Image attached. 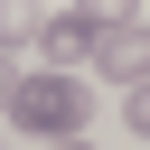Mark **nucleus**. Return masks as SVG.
Segmentation results:
<instances>
[{
  "label": "nucleus",
  "instance_id": "f257e3e1",
  "mask_svg": "<svg viewBox=\"0 0 150 150\" xmlns=\"http://www.w3.org/2000/svg\"><path fill=\"white\" fill-rule=\"evenodd\" d=\"M0 112L19 122V131H38V141H84V122H94V94H84V75H9V94H0Z\"/></svg>",
  "mask_w": 150,
  "mask_h": 150
},
{
  "label": "nucleus",
  "instance_id": "f03ea898",
  "mask_svg": "<svg viewBox=\"0 0 150 150\" xmlns=\"http://www.w3.org/2000/svg\"><path fill=\"white\" fill-rule=\"evenodd\" d=\"M94 28H103V19H94V9H56V19H38V47H47V56H56V75H66V66H84V56H94Z\"/></svg>",
  "mask_w": 150,
  "mask_h": 150
},
{
  "label": "nucleus",
  "instance_id": "7ed1b4c3",
  "mask_svg": "<svg viewBox=\"0 0 150 150\" xmlns=\"http://www.w3.org/2000/svg\"><path fill=\"white\" fill-rule=\"evenodd\" d=\"M84 66H94V75H141V66H150V38H141L131 19H103V28H94V56H84Z\"/></svg>",
  "mask_w": 150,
  "mask_h": 150
},
{
  "label": "nucleus",
  "instance_id": "20e7f679",
  "mask_svg": "<svg viewBox=\"0 0 150 150\" xmlns=\"http://www.w3.org/2000/svg\"><path fill=\"white\" fill-rule=\"evenodd\" d=\"M9 47H19V19H9V9H0V56H9Z\"/></svg>",
  "mask_w": 150,
  "mask_h": 150
},
{
  "label": "nucleus",
  "instance_id": "39448f33",
  "mask_svg": "<svg viewBox=\"0 0 150 150\" xmlns=\"http://www.w3.org/2000/svg\"><path fill=\"white\" fill-rule=\"evenodd\" d=\"M47 150H84V141H47Z\"/></svg>",
  "mask_w": 150,
  "mask_h": 150
}]
</instances>
